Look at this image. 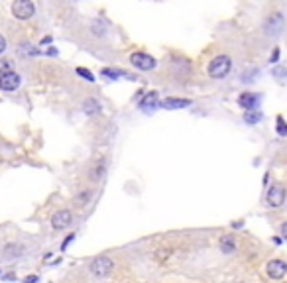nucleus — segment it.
I'll return each instance as SVG.
<instances>
[{"label":"nucleus","instance_id":"obj_23","mask_svg":"<svg viewBox=\"0 0 287 283\" xmlns=\"http://www.w3.org/2000/svg\"><path fill=\"white\" fill-rule=\"evenodd\" d=\"M75 238H77V234H75V232H73V234H69V236H67V240H63V244H61V252H65V250L69 248V244H71Z\"/></svg>","mask_w":287,"mask_h":283},{"label":"nucleus","instance_id":"obj_17","mask_svg":"<svg viewBox=\"0 0 287 283\" xmlns=\"http://www.w3.org/2000/svg\"><path fill=\"white\" fill-rule=\"evenodd\" d=\"M271 75H273V79H277V81H287V69L283 67V65H275L273 69H271Z\"/></svg>","mask_w":287,"mask_h":283},{"label":"nucleus","instance_id":"obj_11","mask_svg":"<svg viewBox=\"0 0 287 283\" xmlns=\"http://www.w3.org/2000/svg\"><path fill=\"white\" fill-rule=\"evenodd\" d=\"M258 102H260V96L256 93H242L238 96V104L244 108V110H250V108H258Z\"/></svg>","mask_w":287,"mask_h":283},{"label":"nucleus","instance_id":"obj_1","mask_svg":"<svg viewBox=\"0 0 287 283\" xmlns=\"http://www.w3.org/2000/svg\"><path fill=\"white\" fill-rule=\"evenodd\" d=\"M230 69H232V59L228 55H216V57L211 59L207 71H209V75L213 79H222V77H226L230 73Z\"/></svg>","mask_w":287,"mask_h":283},{"label":"nucleus","instance_id":"obj_26","mask_svg":"<svg viewBox=\"0 0 287 283\" xmlns=\"http://www.w3.org/2000/svg\"><path fill=\"white\" fill-rule=\"evenodd\" d=\"M277 59H279V49L275 47L273 53H271V57H269V63H277Z\"/></svg>","mask_w":287,"mask_h":283},{"label":"nucleus","instance_id":"obj_25","mask_svg":"<svg viewBox=\"0 0 287 283\" xmlns=\"http://www.w3.org/2000/svg\"><path fill=\"white\" fill-rule=\"evenodd\" d=\"M4 51H6V38L0 36V55H2Z\"/></svg>","mask_w":287,"mask_h":283},{"label":"nucleus","instance_id":"obj_5","mask_svg":"<svg viewBox=\"0 0 287 283\" xmlns=\"http://www.w3.org/2000/svg\"><path fill=\"white\" fill-rule=\"evenodd\" d=\"M285 199H287V191L283 185L279 183H273L269 189H267V195H265V203L269 209H281L285 205Z\"/></svg>","mask_w":287,"mask_h":283},{"label":"nucleus","instance_id":"obj_4","mask_svg":"<svg viewBox=\"0 0 287 283\" xmlns=\"http://www.w3.org/2000/svg\"><path fill=\"white\" fill-rule=\"evenodd\" d=\"M130 65L136 67L138 71H154L158 67V61L150 55V53H144V51H134L130 55Z\"/></svg>","mask_w":287,"mask_h":283},{"label":"nucleus","instance_id":"obj_24","mask_svg":"<svg viewBox=\"0 0 287 283\" xmlns=\"http://www.w3.org/2000/svg\"><path fill=\"white\" fill-rule=\"evenodd\" d=\"M279 236H281V240H285V242H287V220L279 226Z\"/></svg>","mask_w":287,"mask_h":283},{"label":"nucleus","instance_id":"obj_7","mask_svg":"<svg viewBox=\"0 0 287 283\" xmlns=\"http://www.w3.org/2000/svg\"><path fill=\"white\" fill-rule=\"evenodd\" d=\"M49 224L53 230H65L73 224V212L67 211V209H61V211H55L49 218Z\"/></svg>","mask_w":287,"mask_h":283},{"label":"nucleus","instance_id":"obj_12","mask_svg":"<svg viewBox=\"0 0 287 283\" xmlns=\"http://www.w3.org/2000/svg\"><path fill=\"white\" fill-rule=\"evenodd\" d=\"M158 106H160L158 93H148L146 96H144V98L140 100V108H142V110H148V112H152V110H156Z\"/></svg>","mask_w":287,"mask_h":283},{"label":"nucleus","instance_id":"obj_13","mask_svg":"<svg viewBox=\"0 0 287 283\" xmlns=\"http://www.w3.org/2000/svg\"><path fill=\"white\" fill-rule=\"evenodd\" d=\"M220 250H222L224 254L236 252V240H234V236H230V234L222 236V238H220Z\"/></svg>","mask_w":287,"mask_h":283},{"label":"nucleus","instance_id":"obj_10","mask_svg":"<svg viewBox=\"0 0 287 283\" xmlns=\"http://www.w3.org/2000/svg\"><path fill=\"white\" fill-rule=\"evenodd\" d=\"M160 106L166 110H179V108H187L191 106L189 98H175V96H167L164 100H160Z\"/></svg>","mask_w":287,"mask_h":283},{"label":"nucleus","instance_id":"obj_8","mask_svg":"<svg viewBox=\"0 0 287 283\" xmlns=\"http://www.w3.org/2000/svg\"><path fill=\"white\" fill-rule=\"evenodd\" d=\"M265 275L269 279H283L287 275V261L285 259H279V258H273L265 263Z\"/></svg>","mask_w":287,"mask_h":283},{"label":"nucleus","instance_id":"obj_27","mask_svg":"<svg viewBox=\"0 0 287 283\" xmlns=\"http://www.w3.org/2000/svg\"><path fill=\"white\" fill-rule=\"evenodd\" d=\"M38 281H40L38 275H28V277H24V283H38Z\"/></svg>","mask_w":287,"mask_h":283},{"label":"nucleus","instance_id":"obj_21","mask_svg":"<svg viewBox=\"0 0 287 283\" xmlns=\"http://www.w3.org/2000/svg\"><path fill=\"white\" fill-rule=\"evenodd\" d=\"M277 134L279 136H287V122L283 120V116H277Z\"/></svg>","mask_w":287,"mask_h":283},{"label":"nucleus","instance_id":"obj_19","mask_svg":"<svg viewBox=\"0 0 287 283\" xmlns=\"http://www.w3.org/2000/svg\"><path fill=\"white\" fill-rule=\"evenodd\" d=\"M77 75L83 77V79L89 81V83H95V75H93L89 69H85V67H77Z\"/></svg>","mask_w":287,"mask_h":283},{"label":"nucleus","instance_id":"obj_20","mask_svg":"<svg viewBox=\"0 0 287 283\" xmlns=\"http://www.w3.org/2000/svg\"><path fill=\"white\" fill-rule=\"evenodd\" d=\"M100 73H102V77H108V79H116V77H122V75H124L122 71H116V69H108V67H104V69H102Z\"/></svg>","mask_w":287,"mask_h":283},{"label":"nucleus","instance_id":"obj_18","mask_svg":"<svg viewBox=\"0 0 287 283\" xmlns=\"http://www.w3.org/2000/svg\"><path fill=\"white\" fill-rule=\"evenodd\" d=\"M89 199H91V191H83V193H79V195L75 197V205H77V207H85V205L89 203Z\"/></svg>","mask_w":287,"mask_h":283},{"label":"nucleus","instance_id":"obj_16","mask_svg":"<svg viewBox=\"0 0 287 283\" xmlns=\"http://www.w3.org/2000/svg\"><path fill=\"white\" fill-rule=\"evenodd\" d=\"M104 173H106V165H104L102 162H98V164L91 169V179H93V181H100V179L104 177Z\"/></svg>","mask_w":287,"mask_h":283},{"label":"nucleus","instance_id":"obj_14","mask_svg":"<svg viewBox=\"0 0 287 283\" xmlns=\"http://www.w3.org/2000/svg\"><path fill=\"white\" fill-rule=\"evenodd\" d=\"M100 110V104L96 102V98H87L85 102H83V112L87 114V116H93V114H96Z\"/></svg>","mask_w":287,"mask_h":283},{"label":"nucleus","instance_id":"obj_2","mask_svg":"<svg viewBox=\"0 0 287 283\" xmlns=\"http://www.w3.org/2000/svg\"><path fill=\"white\" fill-rule=\"evenodd\" d=\"M112 269H114V261L108 256H96L89 261V271L95 277H106L112 273Z\"/></svg>","mask_w":287,"mask_h":283},{"label":"nucleus","instance_id":"obj_22","mask_svg":"<svg viewBox=\"0 0 287 283\" xmlns=\"http://www.w3.org/2000/svg\"><path fill=\"white\" fill-rule=\"evenodd\" d=\"M12 71V61L10 59H0V75Z\"/></svg>","mask_w":287,"mask_h":283},{"label":"nucleus","instance_id":"obj_6","mask_svg":"<svg viewBox=\"0 0 287 283\" xmlns=\"http://www.w3.org/2000/svg\"><path fill=\"white\" fill-rule=\"evenodd\" d=\"M12 14H14L16 20H30L36 14V4L32 2V0H14Z\"/></svg>","mask_w":287,"mask_h":283},{"label":"nucleus","instance_id":"obj_9","mask_svg":"<svg viewBox=\"0 0 287 283\" xmlns=\"http://www.w3.org/2000/svg\"><path fill=\"white\" fill-rule=\"evenodd\" d=\"M20 83H22V77L18 73H14V71H8V73L0 75V89L2 91H8V93L16 91L20 87Z\"/></svg>","mask_w":287,"mask_h":283},{"label":"nucleus","instance_id":"obj_15","mask_svg":"<svg viewBox=\"0 0 287 283\" xmlns=\"http://www.w3.org/2000/svg\"><path fill=\"white\" fill-rule=\"evenodd\" d=\"M260 120H262V112H260L258 108H250V110L244 112V122H246V124L254 126V124H258Z\"/></svg>","mask_w":287,"mask_h":283},{"label":"nucleus","instance_id":"obj_3","mask_svg":"<svg viewBox=\"0 0 287 283\" xmlns=\"http://www.w3.org/2000/svg\"><path fill=\"white\" fill-rule=\"evenodd\" d=\"M283 28H285V18H283L281 12H273V14H269V16L263 20V34L269 36V38L281 36Z\"/></svg>","mask_w":287,"mask_h":283}]
</instances>
